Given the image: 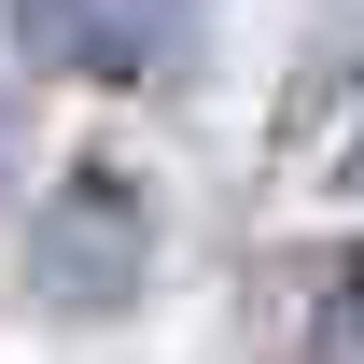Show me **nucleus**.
Returning a JSON list of instances; mask_svg holds the SVG:
<instances>
[{
	"label": "nucleus",
	"mask_w": 364,
	"mask_h": 364,
	"mask_svg": "<svg viewBox=\"0 0 364 364\" xmlns=\"http://www.w3.org/2000/svg\"><path fill=\"white\" fill-rule=\"evenodd\" d=\"M140 252H154V210H140V182H112V168H70L28 210V294L43 309H127L140 294Z\"/></svg>",
	"instance_id": "nucleus-1"
},
{
	"label": "nucleus",
	"mask_w": 364,
	"mask_h": 364,
	"mask_svg": "<svg viewBox=\"0 0 364 364\" xmlns=\"http://www.w3.org/2000/svg\"><path fill=\"white\" fill-rule=\"evenodd\" d=\"M182 28H196V0H14V43L28 70H98V85H127V70H168Z\"/></svg>",
	"instance_id": "nucleus-2"
},
{
	"label": "nucleus",
	"mask_w": 364,
	"mask_h": 364,
	"mask_svg": "<svg viewBox=\"0 0 364 364\" xmlns=\"http://www.w3.org/2000/svg\"><path fill=\"white\" fill-rule=\"evenodd\" d=\"M309 350H322V364H364V252H350L336 280H322V309H309Z\"/></svg>",
	"instance_id": "nucleus-3"
},
{
	"label": "nucleus",
	"mask_w": 364,
	"mask_h": 364,
	"mask_svg": "<svg viewBox=\"0 0 364 364\" xmlns=\"http://www.w3.org/2000/svg\"><path fill=\"white\" fill-rule=\"evenodd\" d=\"M350 182H364V140H350Z\"/></svg>",
	"instance_id": "nucleus-4"
}]
</instances>
